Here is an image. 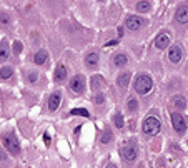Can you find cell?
<instances>
[{
  "label": "cell",
  "mask_w": 188,
  "mask_h": 168,
  "mask_svg": "<svg viewBox=\"0 0 188 168\" xmlns=\"http://www.w3.org/2000/svg\"><path fill=\"white\" fill-rule=\"evenodd\" d=\"M152 87H153V80H152V77H148V75H140L135 80V90L140 95H147L152 90Z\"/></svg>",
  "instance_id": "obj_1"
},
{
  "label": "cell",
  "mask_w": 188,
  "mask_h": 168,
  "mask_svg": "<svg viewBox=\"0 0 188 168\" xmlns=\"http://www.w3.org/2000/svg\"><path fill=\"white\" fill-rule=\"evenodd\" d=\"M2 143H4V147H5L12 155H18V153H20V145H18V140L15 138L13 133H4V135H2Z\"/></svg>",
  "instance_id": "obj_2"
},
{
  "label": "cell",
  "mask_w": 188,
  "mask_h": 168,
  "mask_svg": "<svg viewBox=\"0 0 188 168\" xmlns=\"http://www.w3.org/2000/svg\"><path fill=\"white\" fill-rule=\"evenodd\" d=\"M143 132L148 137H155L158 132H160V120L157 117H148L145 118L143 122Z\"/></svg>",
  "instance_id": "obj_3"
},
{
  "label": "cell",
  "mask_w": 188,
  "mask_h": 168,
  "mask_svg": "<svg viewBox=\"0 0 188 168\" xmlns=\"http://www.w3.org/2000/svg\"><path fill=\"white\" fill-rule=\"evenodd\" d=\"M70 88H72V92H75V93H83L85 92V78H83V75H75L73 77L72 82H70Z\"/></svg>",
  "instance_id": "obj_4"
},
{
  "label": "cell",
  "mask_w": 188,
  "mask_h": 168,
  "mask_svg": "<svg viewBox=\"0 0 188 168\" xmlns=\"http://www.w3.org/2000/svg\"><path fill=\"white\" fill-rule=\"evenodd\" d=\"M172 125L178 133H183L187 130V120L180 113H172Z\"/></svg>",
  "instance_id": "obj_5"
},
{
  "label": "cell",
  "mask_w": 188,
  "mask_h": 168,
  "mask_svg": "<svg viewBox=\"0 0 188 168\" xmlns=\"http://www.w3.org/2000/svg\"><path fill=\"white\" fill-rule=\"evenodd\" d=\"M137 147L133 145V143H127L125 147L122 148V157L123 160H127V162H133L135 158H137Z\"/></svg>",
  "instance_id": "obj_6"
},
{
  "label": "cell",
  "mask_w": 188,
  "mask_h": 168,
  "mask_svg": "<svg viewBox=\"0 0 188 168\" xmlns=\"http://www.w3.org/2000/svg\"><path fill=\"white\" fill-rule=\"evenodd\" d=\"M143 25H145V20L138 15H130L127 18V22H125V27L130 28V30H138V28L143 27Z\"/></svg>",
  "instance_id": "obj_7"
},
{
  "label": "cell",
  "mask_w": 188,
  "mask_h": 168,
  "mask_svg": "<svg viewBox=\"0 0 188 168\" xmlns=\"http://www.w3.org/2000/svg\"><path fill=\"white\" fill-rule=\"evenodd\" d=\"M182 57H183V52L178 45H173L170 48V52H168V60L173 62V63H178V62L182 60Z\"/></svg>",
  "instance_id": "obj_8"
},
{
  "label": "cell",
  "mask_w": 188,
  "mask_h": 168,
  "mask_svg": "<svg viewBox=\"0 0 188 168\" xmlns=\"http://www.w3.org/2000/svg\"><path fill=\"white\" fill-rule=\"evenodd\" d=\"M175 17H177V20L180 22V23H188V5H180L178 7Z\"/></svg>",
  "instance_id": "obj_9"
},
{
  "label": "cell",
  "mask_w": 188,
  "mask_h": 168,
  "mask_svg": "<svg viewBox=\"0 0 188 168\" xmlns=\"http://www.w3.org/2000/svg\"><path fill=\"white\" fill-rule=\"evenodd\" d=\"M168 45H170V35L168 33H160L155 40V47L160 48V50H165Z\"/></svg>",
  "instance_id": "obj_10"
},
{
  "label": "cell",
  "mask_w": 188,
  "mask_h": 168,
  "mask_svg": "<svg viewBox=\"0 0 188 168\" xmlns=\"http://www.w3.org/2000/svg\"><path fill=\"white\" fill-rule=\"evenodd\" d=\"M58 105H60V93L53 92L50 95V98H48V110H50V112H55L57 108H58Z\"/></svg>",
  "instance_id": "obj_11"
},
{
  "label": "cell",
  "mask_w": 188,
  "mask_h": 168,
  "mask_svg": "<svg viewBox=\"0 0 188 168\" xmlns=\"http://www.w3.org/2000/svg\"><path fill=\"white\" fill-rule=\"evenodd\" d=\"M128 63V57L125 55V53H115V57H113V65L115 67H123Z\"/></svg>",
  "instance_id": "obj_12"
},
{
  "label": "cell",
  "mask_w": 188,
  "mask_h": 168,
  "mask_svg": "<svg viewBox=\"0 0 188 168\" xmlns=\"http://www.w3.org/2000/svg\"><path fill=\"white\" fill-rule=\"evenodd\" d=\"M67 78V67L58 65L55 68V82H63Z\"/></svg>",
  "instance_id": "obj_13"
},
{
  "label": "cell",
  "mask_w": 188,
  "mask_h": 168,
  "mask_svg": "<svg viewBox=\"0 0 188 168\" xmlns=\"http://www.w3.org/2000/svg\"><path fill=\"white\" fill-rule=\"evenodd\" d=\"M47 58H48V53H47V50H38L35 53V57H33V62H35L37 65H43L47 62Z\"/></svg>",
  "instance_id": "obj_14"
},
{
  "label": "cell",
  "mask_w": 188,
  "mask_h": 168,
  "mask_svg": "<svg viewBox=\"0 0 188 168\" xmlns=\"http://www.w3.org/2000/svg\"><path fill=\"white\" fill-rule=\"evenodd\" d=\"M85 63L87 67H95L98 63V53L97 52H92V53H88L85 58Z\"/></svg>",
  "instance_id": "obj_15"
},
{
  "label": "cell",
  "mask_w": 188,
  "mask_h": 168,
  "mask_svg": "<svg viewBox=\"0 0 188 168\" xmlns=\"http://www.w3.org/2000/svg\"><path fill=\"white\" fill-rule=\"evenodd\" d=\"M130 78H132V75H130V73H122V75L117 78L118 87H122V88L128 87V83H130Z\"/></svg>",
  "instance_id": "obj_16"
},
{
  "label": "cell",
  "mask_w": 188,
  "mask_h": 168,
  "mask_svg": "<svg viewBox=\"0 0 188 168\" xmlns=\"http://www.w3.org/2000/svg\"><path fill=\"white\" fill-rule=\"evenodd\" d=\"M9 58V45L5 42L0 43V62H5Z\"/></svg>",
  "instance_id": "obj_17"
},
{
  "label": "cell",
  "mask_w": 188,
  "mask_h": 168,
  "mask_svg": "<svg viewBox=\"0 0 188 168\" xmlns=\"http://www.w3.org/2000/svg\"><path fill=\"white\" fill-rule=\"evenodd\" d=\"M102 85H103V78L100 75L92 77V90H98Z\"/></svg>",
  "instance_id": "obj_18"
},
{
  "label": "cell",
  "mask_w": 188,
  "mask_h": 168,
  "mask_svg": "<svg viewBox=\"0 0 188 168\" xmlns=\"http://www.w3.org/2000/svg\"><path fill=\"white\" fill-rule=\"evenodd\" d=\"M13 75V68L12 67H2L0 68V78H10Z\"/></svg>",
  "instance_id": "obj_19"
},
{
  "label": "cell",
  "mask_w": 188,
  "mask_h": 168,
  "mask_svg": "<svg viewBox=\"0 0 188 168\" xmlns=\"http://www.w3.org/2000/svg\"><path fill=\"white\" fill-rule=\"evenodd\" d=\"M173 105L178 108H187V100L180 95H177V97H173Z\"/></svg>",
  "instance_id": "obj_20"
},
{
  "label": "cell",
  "mask_w": 188,
  "mask_h": 168,
  "mask_svg": "<svg viewBox=\"0 0 188 168\" xmlns=\"http://www.w3.org/2000/svg\"><path fill=\"white\" fill-rule=\"evenodd\" d=\"M112 138H113V135H112V130H105V132L102 133V138H100V142L102 143H110L112 142Z\"/></svg>",
  "instance_id": "obj_21"
},
{
  "label": "cell",
  "mask_w": 188,
  "mask_h": 168,
  "mask_svg": "<svg viewBox=\"0 0 188 168\" xmlns=\"http://www.w3.org/2000/svg\"><path fill=\"white\" fill-rule=\"evenodd\" d=\"M137 10L142 12V13H147V12L150 10V4L145 2V0H143V2H138V4H137Z\"/></svg>",
  "instance_id": "obj_22"
},
{
  "label": "cell",
  "mask_w": 188,
  "mask_h": 168,
  "mask_svg": "<svg viewBox=\"0 0 188 168\" xmlns=\"http://www.w3.org/2000/svg\"><path fill=\"white\" fill-rule=\"evenodd\" d=\"M70 113L72 115H80V117H90L88 110H85V108H73Z\"/></svg>",
  "instance_id": "obj_23"
},
{
  "label": "cell",
  "mask_w": 188,
  "mask_h": 168,
  "mask_svg": "<svg viewBox=\"0 0 188 168\" xmlns=\"http://www.w3.org/2000/svg\"><path fill=\"white\" fill-rule=\"evenodd\" d=\"M138 110V102H137V98H130L128 100V112H137Z\"/></svg>",
  "instance_id": "obj_24"
},
{
  "label": "cell",
  "mask_w": 188,
  "mask_h": 168,
  "mask_svg": "<svg viewBox=\"0 0 188 168\" xmlns=\"http://www.w3.org/2000/svg\"><path fill=\"white\" fill-rule=\"evenodd\" d=\"M0 25H4V27H9L10 25V17H9V13H0Z\"/></svg>",
  "instance_id": "obj_25"
},
{
  "label": "cell",
  "mask_w": 188,
  "mask_h": 168,
  "mask_svg": "<svg viewBox=\"0 0 188 168\" xmlns=\"http://www.w3.org/2000/svg\"><path fill=\"white\" fill-rule=\"evenodd\" d=\"M113 123H115V127H117V128H122L123 125H125V122H123V117L120 115V113H117V115L113 117Z\"/></svg>",
  "instance_id": "obj_26"
},
{
  "label": "cell",
  "mask_w": 188,
  "mask_h": 168,
  "mask_svg": "<svg viewBox=\"0 0 188 168\" xmlns=\"http://www.w3.org/2000/svg\"><path fill=\"white\" fill-rule=\"evenodd\" d=\"M103 100H105L103 93H97V95L93 97V102H95V103H103Z\"/></svg>",
  "instance_id": "obj_27"
},
{
  "label": "cell",
  "mask_w": 188,
  "mask_h": 168,
  "mask_svg": "<svg viewBox=\"0 0 188 168\" xmlns=\"http://www.w3.org/2000/svg\"><path fill=\"white\" fill-rule=\"evenodd\" d=\"M13 50H15V53H20V52H22V43H20V42H15Z\"/></svg>",
  "instance_id": "obj_28"
},
{
  "label": "cell",
  "mask_w": 188,
  "mask_h": 168,
  "mask_svg": "<svg viewBox=\"0 0 188 168\" xmlns=\"http://www.w3.org/2000/svg\"><path fill=\"white\" fill-rule=\"evenodd\" d=\"M28 82H32V83L37 82V75H35V73H28Z\"/></svg>",
  "instance_id": "obj_29"
},
{
  "label": "cell",
  "mask_w": 188,
  "mask_h": 168,
  "mask_svg": "<svg viewBox=\"0 0 188 168\" xmlns=\"http://www.w3.org/2000/svg\"><path fill=\"white\" fill-rule=\"evenodd\" d=\"M5 152H4V150H2V148H0V162H4V160H5Z\"/></svg>",
  "instance_id": "obj_30"
},
{
  "label": "cell",
  "mask_w": 188,
  "mask_h": 168,
  "mask_svg": "<svg viewBox=\"0 0 188 168\" xmlns=\"http://www.w3.org/2000/svg\"><path fill=\"white\" fill-rule=\"evenodd\" d=\"M43 140H45V143H47V145H48V143H50V137H48V135H47V133H45V135H43Z\"/></svg>",
  "instance_id": "obj_31"
},
{
  "label": "cell",
  "mask_w": 188,
  "mask_h": 168,
  "mask_svg": "<svg viewBox=\"0 0 188 168\" xmlns=\"http://www.w3.org/2000/svg\"><path fill=\"white\" fill-rule=\"evenodd\" d=\"M118 43V40H112V42H108L107 43V47H112V45H117Z\"/></svg>",
  "instance_id": "obj_32"
},
{
  "label": "cell",
  "mask_w": 188,
  "mask_h": 168,
  "mask_svg": "<svg viewBox=\"0 0 188 168\" xmlns=\"http://www.w3.org/2000/svg\"><path fill=\"white\" fill-rule=\"evenodd\" d=\"M105 168H117V165H113V163H108V165H107Z\"/></svg>",
  "instance_id": "obj_33"
}]
</instances>
